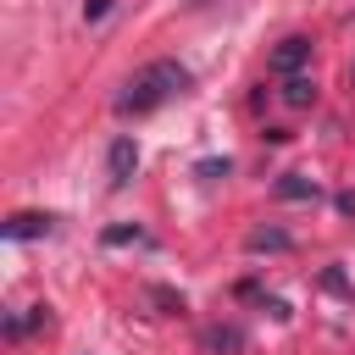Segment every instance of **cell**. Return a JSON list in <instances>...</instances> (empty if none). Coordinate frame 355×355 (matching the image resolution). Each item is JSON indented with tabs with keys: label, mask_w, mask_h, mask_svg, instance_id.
<instances>
[{
	"label": "cell",
	"mask_w": 355,
	"mask_h": 355,
	"mask_svg": "<svg viewBox=\"0 0 355 355\" xmlns=\"http://www.w3.org/2000/svg\"><path fill=\"white\" fill-rule=\"evenodd\" d=\"M189 67L183 61H150V67H139L122 89H116V116H150V111H161L166 100H178V94H189Z\"/></svg>",
	"instance_id": "1"
},
{
	"label": "cell",
	"mask_w": 355,
	"mask_h": 355,
	"mask_svg": "<svg viewBox=\"0 0 355 355\" xmlns=\"http://www.w3.org/2000/svg\"><path fill=\"white\" fill-rule=\"evenodd\" d=\"M266 67H272L277 78H294V72H305V67H311V39H305V33H288V39L272 50V61H266Z\"/></svg>",
	"instance_id": "2"
},
{
	"label": "cell",
	"mask_w": 355,
	"mask_h": 355,
	"mask_svg": "<svg viewBox=\"0 0 355 355\" xmlns=\"http://www.w3.org/2000/svg\"><path fill=\"white\" fill-rule=\"evenodd\" d=\"M133 166H139V144L122 133V139H111V155H105V183L111 189H128L133 183Z\"/></svg>",
	"instance_id": "3"
},
{
	"label": "cell",
	"mask_w": 355,
	"mask_h": 355,
	"mask_svg": "<svg viewBox=\"0 0 355 355\" xmlns=\"http://www.w3.org/2000/svg\"><path fill=\"white\" fill-rule=\"evenodd\" d=\"M55 227V216H39V211H17L11 222H6V239L11 244H22V239H44Z\"/></svg>",
	"instance_id": "4"
},
{
	"label": "cell",
	"mask_w": 355,
	"mask_h": 355,
	"mask_svg": "<svg viewBox=\"0 0 355 355\" xmlns=\"http://www.w3.org/2000/svg\"><path fill=\"white\" fill-rule=\"evenodd\" d=\"M283 100H288V105H311V100H316V83H311L305 72H294V78H283Z\"/></svg>",
	"instance_id": "5"
},
{
	"label": "cell",
	"mask_w": 355,
	"mask_h": 355,
	"mask_svg": "<svg viewBox=\"0 0 355 355\" xmlns=\"http://www.w3.org/2000/svg\"><path fill=\"white\" fill-rule=\"evenodd\" d=\"M277 194H283V200H316V183H311L305 172H283V183H277Z\"/></svg>",
	"instance_id": "6"
},
{
	"label": "cell",
	"mask_w": 355,
	"mask_h": 355,
	"mask_svg": "<svg viewBox=\"0 0 355 355\" xmlns=\"http://www.w3.org/2000/svg\"><path fill=\"white\" fill-rule=\"evenodd\" d=\"M250 250H255V255H261V250H288V233H283V227H255V233H250Z\"/></svg>",
	"instance_id": "7"
},
{
	"label": "cell",
	"mask_w": 355,
	"mask_h": 355,
	"mask_svg": "<svg viewBox=\"0 0 355 355\" xmlns=\"http://www.w3.org/2000/svg\"><path fill=\"white\" fill-rule=\"evenodd\" d=\"M205 344H211V349H239V344H244V333H239V327H211V333H205Z\"/></svg>",
	"instance_id": "8"
},
{
	"label": "cell",
	"mask_w": 355,
	"mask_h": 355,
	"mask_svg": "<svg viewBox=\"0 0 355 355\" xmlns=\"http://www.w3.org/2000/svg\"><path fill=\"white\" fill-rule=\"evenodd\" d=\"M39 322H44V311H28V316H11V322H6V333H11V338H22V333H28V327H39Z\"/></svg>",
	"instance_id": "9"
},
{
	"label": "cell",
	"mask_w": 355,
	"mask_h": 355,
	"mask_svg": "<svg viewBox=\"0 0 355 355\" xmlns=\"http://www.w3.org/2000/svg\"><path fill=\"white\" fill-rule=\"evenodd\" d=\"M144 239V227H111L105 233V244H139Z\"/></svg>",
	"instance_id": "10"
},
{
	"label": "cell",
	"mask_w": 355,
	"mask_h": 355,
	"mask_svg": "<svg viewBox=\"0 0 355 355\" xmlns=\"http://www.w3.org/2000/svg\"><path fill=\"white\" fill-rule=\"evenodd\" d=\"M227 172H233L227 161H200V178H227Z\"/></svg>",
	"instance_id": "11"
},
{
	"label": "cell",
	"mask_w": 355,
	"mask_h": 355,
	"mask_svg": "<svg viewBox=\"0 0 355 355\" xmlns=\"http://www.w3.org/2000/svg\"><path fill=\"white\" fill-rule=\"evenodd\" d=\"M105 11H111V0H83V17H89V22H100Z\"/></svg>",
	"instance_id": "12"
},
{
	"label": "cell",
	"mask_w": 355,
	"mask_h": 355,
	"mask_svg": "<svg viewBox=\"0 0 355 355\" xmlns=\"http://www.w3.org/2000/svg\"><path fill=\"white\" fill-rule=\"evenodd\" d=\"M189 6H211V0H189Z\"/></svg>",
	"instance_id": "13"
}]
</instances>
